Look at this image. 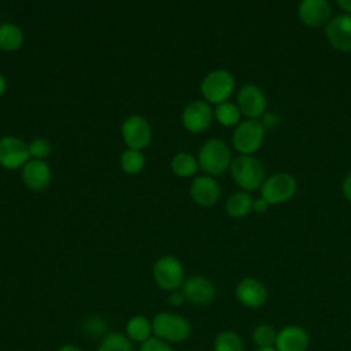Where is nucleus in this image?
Returning a JSON list of instances; mask_svg holds the SVG:
<instances>
[{
  "label": "nucleus",
  "mask_w": 351,
  "mask_h": 351,
  "mask_svg": "<svg viewBox=\"0 0 351 351\" xmlns=\"http://www.w3.org/2000/svg\"><path fill=\"white\" fill-rule=\"evenodd\" d=\"M152 333L169 344L182 343L191 336L192 325L181 314L160 311L152 318Z\"/></svg>",
  "instance_id": "1"
},
{
  "label": "nucleus",
  "mask_w": 351,
  "mask_h": 351,
  "mask_svg": "<svg viewBox=\"0 0 351 351\" xmlns=\"http://www.w3.org/2000/svg\"><path fill=\"white\" fill-rule=\"evenodd\" d=\"M197 163L207 176H221L232 165L230 149L225 141L219 138H210L200 147Z\"/></svg>",
  "instance_id": "2"
},
{
  "label": "nucleus",
  "mask_w": 351,
  "mask_h": 351,
  "mask_svg": "<svg viewBox=\"0 0 351 351\" xmlns=\"http://www.w3.org/2000/svg\"><path fill=\"white\" fill-rule=\"evenodd\" d=\"M230 173L234 182L244 189L251 192L262 186L265 177V167L259 159L252 155H239L232 160Z\"/></svg>",
  "instance_id": "3"
},
{
  "label": "nucleus",
  "mask_w": 351,
  "mask_h": 351,
  "mask_svg": "<svg viewBox=\"0 0 351 351\" xmlns=\"http://www.w3.org/2000/svg\"><path fill=\"white\" fill-rule=\"evenodd\" d=\"M234 77L226 70H214L202 81L200 90L208 103L221 104L228 101L234 90Z\"/></svg>",
  "instance_id": "4"
},
{
  "label": "nucleus",
  "mask_w": 351,
  "mask_h": 351,
  "mask_svg": "<svg viewBox=\"0 0 351 351\" xmlns=\"http://www.w3.org/2000/svg\"><path fill=\"white\" fill-rule=\"evenodd\" d=\"M298 182L289 173H276L267 177L261 186V197L269 204H281L291 200L296 192Z\"/></svg>",
  "instance_id": "5"
},
{
  "label": "nucleus",
  "mask_w": 351,
  "mask_h": 351,
  "mask_svg": "<svg viewBox=\"0 0 351 351\" xmlns=\"http://www.w3.org/2000/svg\"><path fill=\"white\" fill-rule=\"evenodd\" d=\"M265 128L261 121L247 119L237 125L233 133V145L241 155H252L262 147Z\"/></svg>",
  "instance_id": "6"
},
{
  "label": "nucleus",
  "mask_w": 351,
  "mask_h": 351,
  "mask_svg": "<svg viewBox=\"0 0 351 351\" xmlns=\"http://www.w3.org/2000/svg\"><path fill=\"white\" fill-rule=\"evenodd\" d=\"M154 278L159 288L165 291H177L184 284V267L174 256H163L154 265Z\"/></svg>",
  "instance_id": "7"
},
{
  "label": "nucleus",
  "mask_w": 351,
  "mask_h": 351,
  "mask_svg": "<svg viewBox=\"0 0 351 351\" xmlns=\"http://www.w3.org/2000/svg\"><path fill=\"white\" fill-rule=\"evenodd\" d=\"M267 99L263 90L254 84L244 85L237 93V107L248 119H256L265 114Z\"/></svg>",
  "instance_id": "8"
},
{
  "label": "nucleus",
  "mask_w": 351,
  "mask_h": 351,
  "mask_svg": "<svg viewBox=\"0 0 351 351\" xmlns=\"http://www.w3.org/2000/svg\"><path fill=\"white\" fill-rule=\"evenodd\" d=\"M122 137L130 149H143L151 141V126L145 118L132 115L122 125Z\"/></svg>",
  "instance_id": "9"
},
{
  "label": "nucleus",
  "mask_w": 351,
  "mask_h": 351,
  "mask_svg": "<svg viewBox=\"0 0 351 351\" xmlns=\"http://www.w3.org/2000/svg\"><path fill=\"white\" fill-rule=\"evenodd\" d=\"M214 112L207 101L195 100L182 112V123L192 133H202L210 128Z\"/></svg>",
  "instance_id": "10"
},
{
  "label": "nucleus",
  "mask_w": 351,
  "mask_h": 351,
  "mask_svg": "<svg viewBox=\"0 0 351 351\" xmlns=\"http://www.w3.org/2000/svg\"><path fill=\"white\" fill-rule=\"evenodd\" d=\"M329 44L343 52L351 51V14H340L330 19L325 30Z\"/></svg>",
  "instance_id": "11"
},
{
  "label": "nucleus",
  "mask_w": 351,
  "mask_h": 351,
  "mask_svg": "<svg viewBox=\"0 0 351 351\" xmlns=\"http://www.w3.org/2000/svg\"><path fill=\"white\" fill-rule=\"evenodd\" d=\"M29 159V148L21 138L7 136L0 138V165L5 169L25 166Z\"/></svg>",
  "instance_id": "12"
},
{
  "label": "nucleus",
  "mask_w": 351,
  "mask_h": 351,
  "mask_svg": "<svg viewBox=\"0 0 351 351\" xmlns=\"http://www.w3.org/2000/svg\"><path fill=\"white\" fill-rule=\"evenodd\" d=\"M182 293L185 300L193 304L204 306L210 304L215 299V287L207 277L193 276L182 284Z\"/></svg>",
  "instance_id": "13"
},
{
  "label": "nucleus",
  "mask_w": 351,
  "mask_h": 351,
  "mask_svg": "<svg viewBox=\"0 0 351 351\" xmlns=\"http://www.w3.org/2000/svg\"><path fill=\"white\" fill-rule=\"evenodd\" d=\"M237 300L250 308H258L267 300V288L256 278L247 277L236 287Z\"/></svg>",
  "instance_id": "14"
},
{
  "label": "nucleus",
  "mask_w": 351,
  "mask_h": 351,
  "mask_svg": "<svg viewBox=\"0 0 351 351\" xmlns=\"http://www.w3.org/2000/svg\"><path fill=\"white\" fill-rule=\"evenodd\" d=\"M330 5L326 0H303L298 7V15L306 26L318 27L328 22Z\"/></svg>",
  "instance_id": "15"
},
{
  "label": "nucleus",
  "mask_w": 351,
  "mask_h": 351,
  "mask_svg": "<svg viewBox=\"0 0 351 351\" xmlns=\"http://www.w3.org/2000/svg\"><path fill=\"white\" fill-rule=\"evenodd\" d=\"M308 335L307 332L296 325H289L282 328L277 333L276 350L277 351H307L308 348Z\"/></svg>",
  "instance_id": "16"
},
{
  "label": "nucleus",
  "mask_w": 351,
  "mask_h": 351,
  "mask_svg": "<svg viewBox=\"0 0 351 351\" xmlns=\"http://www.w3.org/2000/svg\"><path fill=\"white\" fill-rule=\"evenodd\" d=\"M219 195H221V188L214 177L200 176L192 181L191 196L197 204L206 206V207L213 206L214 203H217Z\"/></svg>",
  "instance_id": "17"
},
{
  "label": "nucleus",
  "mask_w": 351,
  "mask_h": 351,
  "mask_svg": "<svg viewBox=\"0 0 351 351\" xmlns=\"http://www.w3.org/2000/svg\"><path fill=\"white\" fill-rule=\"evenodd\" d=\"M22 180L30 189L40 191L48 186L51 182V170L44 160H29L22 170Z\"/></svg>",
  "instance_id": "18"
},
{
  "label": "nucleus",
  "mask_w": 351,
  "mask_h": 351,
  "mask_svg": "<svg viewBox=\"0 0 351 351\" xmlns=\"http://www.w3.org/2000/svg\"><path fill=\"white\" fill-rule=\"evenodd\" d=\"M125 335L133 343L143 344L148 339L154 336L152 333V321H149L144 315H133L128 319L125 326Z\"/></svg>",
  "instance_id": "19"
},
{
  "label": "nucleus",
  "mask_w": 351,
  "mask_h": 351,
  "mask_svg": "<svg viewBox=\"0 0 351 351\" xmlns=\"http://www.w3.org/2000/svg\"><path fill=\"white\" fill-rule=\"evenodd\" d=\"M252 197L248 192H236L226 200V213L233 218H243L252 210Z\"/></svg>",
  "instance_id": "20"
},
{
  "label": "nucleus",
  "mask_w": 351,
  "mask_h": 351,
  "mask_svg": "<svg viewBox=\"0 0 351 351\" xmlns=\"http://www.w3.org/2000/svg\"><path fill=\"white\" fill-rule=\"evenodd\" d=\"M96 351H134V347L125 333L108 332L101 337Z\"/></svg>",
  "instance_id": "21"
},
{
  "label": "nucleus",
  "mask_w": 351,
  "mask_h": 351,
  "mask_svg": "<svg viewBox=\"0 0 351 351\" xmlns=\"http://www.w3.org/2000/svg\"><path fill=\"white\" fill-rule=\"evenodd\" d=\"M23 43L22 30L14 23L0 25V48L4 51H15Z\"/></svg>",
  "instance_id": "22"
},
{
  "label": "nucleus",
  "mask_w": 351,
  "mask_h": 351,
  "mask_svg": "<svg viewBox=\"0 0 351 351\" xmlns=\"http://www.w3.org/2000/svg\"><path fill=\"white\" fill-rule=\"evenodd\" d=\"M197 160L188 152H180L171 160V169L180 177L193 176L197 171Z\"/></svg>",
  "instance_id": "23"
},
{
  "label": "nucleus",
  "mask_w": 351,
  "mask_h": 351,
  "mask_svg": "<svg viewBox=\"0 0 351 351\" xmlns=\"http://www.w3.org/2000/svg\"><path fill=\"white\" fill-rule=\"evenodd\" d=\"M214 351H244V343L236 332L223 330L214 340Z\"/></svg>",
  "instance_id": "24"
},
{
  "label": "nucleus",
  "mask_w": 351,
  "mask_h": 351,
  "mask_svg": "<svg viewBox=\"0 0 351 351\" xmlns=\"http://www.w3.org/2000/svg\"><path fill=\"white\" fill-rule=\"evenodd\" d=\"M214 115L221 125L234 126V125L240 123L241 112L236 104H233L230 101H225V103H221L217 106V108L214 110Z\"/></svg>",
  "instance_id": "25"
},
{
  "label": "nucleus",
  "mask_w": 351,
  "mask_h": 351,
  "mask_svg": "<svg viewBox=\"0 0 351 351\" xmlns=\"http://www.w3.org/2000/svg\"><path fill=\"white\" fill-rule=\"evenodd\" d=\"M277 333L271 325L261 324L254 329L252 340L259 348H271L276 346Z\"/></svg>",
  "instance_id": "26"
},
{
  "label": "nucleus",
  "mask_w": 351,
  "mask_h": 351,
  "mask_svg": "<svg viewBox=\"0 0 351 351\" xmlns=\"http://www.w3.org/2000/svg\"><path fill=\"white\" fill-rule=\"evenodd\" d=\"M144 163H145V158L137 149L129 148L121 155V166H122L123 171H126L129 174L138 173L144 167Z\"/></svg>",
  "instance_id": "27"
},
{
  "label": "nucleus",
  "mask_w": 351,
  "mask_h": 351,
  "mask_svg": "<svg viewBox=\"0 0 351 351\" xmlns=\"http://www.w3.org/2000/svg\"><path fill=\"white\" fill-rule=\"evenodd\" d=\"M84 330L89 335V336H106L107 332V322L97 315L89 317L85 322H84Z\"/></svg>",
  "instance_id": "28"
},
{
  "label": "nucleus",
  "mask_w": 351,
  "mask_h": 351,
  "mask_svg": "<svg viewBox=\"0 0 351 351\" xmlns=\"http://www.w3.org/2000/svg\"><path fill=\"white\" fill-rule=\"evenodd\" d=\"M29 148V155L34 156L36 159L38 160H43L44 158H47L51 152V145H49V141L45 140V138H34L30 145L27 147Z\"/></svg>",
  "instance_id": "29"
},
{
  "label": "nucleus",
  "mask_w": 351,
  "mask_h": 351,
  "mask_svg": "<svg viewBox=\"0 0 351 351\" xmlns=\"http://www.w3.org/2000/svg\"><path fill=\"white\" fill-rule=\"evenodd\" d=\"M138 351H176V350L173 348L171 344L152 336L151 339H148L147 341L140 344Z\"/></svg>",
  "instance_id": "30"
},
{
  "label": "nucleus",
  "mask_w": 351,
  "mask_h": 351,
  "mask_svg": "<svg viewBox=\"0 0 351 351\" xmlns=\"http://www.w3.org/2000/svg\"><path fill=\"white\" fill-rule=\"evenodd\" d=\"M269 203L263 199V197H258L252 202V210L255 213H265L267 208H269Z\"/></svg>",
  "instance_id": "31"
},
{
  "label": "nucleus",
  "mask_w": 351,
  "mask_h": 351,
  "mask_svg": "<svg viewBox=\"0 0 351 351\" xmlns=\"http://www.w3.org/2000/svg\"><path fill=\"white\" fill-rule=\"evenodd\" d=\"M169 302L173 306H181L185 302V296H184L182 291L181 292L180 291H173L169 296Z\"/></svg>",
  "instance_id": "32"
},
{
  "label": "nucleus",
  "mask_w": 351,
  "mask_h": 351,
  "mask_svg": "<svg viewBox=\"0 0 351 351\" xmlns=\"http://www.w3.org/2000/svg\"><path fill=\"white\" fill-rule=\"evenodd\" d=\"M343 193H344V197L348 202H351V171L346 176L343 181Z\"/></svg>",
  "instance_id": "33"
},
{
  "label": "nucleus",
  "mask_w": 351,
  "mask_h": 351,
  "mask_svg": "<svg viewBox=\"0 0 351 351\" xmlns=\"http://www.w3.org/2000/svg\"><path fill=\"white\" fill-rule=\"evenodd\" d=\"M277 123H278V117H277V115H274V114H266V115H263L262 125H263L265 129H266V128H273V126H276Z\"/></svg>",
  "instance_id": "34"
},
{
  "label": "nucleus",
  "mask_w": 351,
  "mask_h": 351,
  "mask_svg": "<svg viewBox=\"0 0 351 351\" xmlns=\"http://www.w3.org/2000/svg\"><path fill=\"white\" fill-rule=\"evenodd\" d=\"M336 4L346 11V14H351V0H337Z\"/></svg>",
  "instance_id": "35"
},
{
  "label": "nucleus",
  "mask_w": 351,
  "mask_h": 351,
  "mask_svg": "<svg viewBox=\"0 0 351 351\" xmlns=\"http://www.w3.org/2000/svg\"><path fill=\"white\" fill-rule=\"evenodd\" d=\"M58 351H84V350L75 344H63L62 347L58 348Z\"/></svg>",
  "instance_id": "36"
},
{
  "label": "nucleus",
  "mask_w": 351,
  "mask_h": 351,
  "mask_svg": "<svg viewBox=\"0 0 351 351\" xmlns=\"http://www.w3.org/2000/svg\"><path fill=\"white\" fill-rule=\"evenodd\" d=\"M5 88H7V82H5V78L0 74V96L5 92Z\"/></svg>",
  "instance_id": "37"
},
{
  "label": "nucleus",
  "mask_w": 351,
  "mask_h": 351,
  "mask_svg": "<svg viewBox=\"0 0 351 351\" xmlns=\"http://www.w3.org/2000/svg\"><path fill=\"white\" fill-rule=\"evenodd\" d=\"M258 351H277L274 347H271V348H259Z\"/></svg>",
  "instance_id": "38"
}]
</instances>
